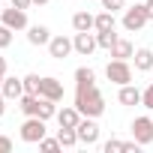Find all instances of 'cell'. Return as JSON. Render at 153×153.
I'll list each match as a JSON object with an SVG mask.
<instances>
[{
    "label": "cell",
    "instance_id": "6da1fadb",
    "mask_svg": "<svg viewBox=\"0 0 153 153\" xmlns=\"http://www.w3.org/2000/svg\"><path fill=\"white\" fill-rule=\"evenodd\" d=\"M75 108L81 111V117H99L105 114V99L96 84L90 87H75Z\"/></svg>",
    "mask_w": 153,
    "mask_h": 153
},
{
    "label": "cell",
    "instance_id": "7a4b0ae2",
    "mask_svg": "<svg viewBox=\"0 0 153 153\" xmlns=\"http://www.w3.org/2000/svg\"><path fill=\"white\" fill-rule=\"evenodd\" d=\"M105 75H108V81L117 84V87L132 84V66H129V60H117V57H114V60L105 66Z\"/></svg>",
    "mask_w": 153,
    "mask_h": 153
},
{
    "label": "cell",
    "instance_id": "3957f363",
    "mask_svg": "<svg viewBox=\"0 0 153 153\" xmlns=\"http://www.w3.org/2000/svg\"><path fill=\"white\" fill-rule=\"evenodd\" d=\"M45 120L42 117H24V123H21V141L24 144H39L42 138H45Z\"/></svg>",
    "mask_w": 153,
    "mask_h": 153
},
{
    "label": "cell",
    "instance_id": "277c9868",
    "mask_svg": "<svg viewBox=\"0 0 153 153\" xmlns=\"http://www.w3.org/2000/svg\"><path fill=\"white\" fill-rule=\"evenodd\" d=\"M147 21H150V18H147V9H144V3H135V6L123 9V30H129V33H138V30H141Z\"/></svg>",
    "mask_w": 153,
    "mask_h": 153
},
{
    "label": "cell",
    "instance_id": "5b68a950",
    "mask_svg": "<svg viewBox=\"0 0 153 153\" xmlns=\"http://www.w3.org/2000/svg\"><path fill=\"white\" fill-rule=\"evenodd\" d=\"M129 129H132V138H135L141 147L153 144V117H135Z\"/></svg>",
    "mask_w": 153,
    "mask_h": 153
},
{
    "label": "cell",
    "instance_id": "8992f818",
    "mask_svg": "<svg viewBox=\"0 0 153 153\" xmlns=\"http://www.w3.org/2000/svg\"><path fill=\"white\" fill-rule=\"evenodd\" d=\"M0 24H6L9 30H27L30 27L27 24V9H18V6L3 9V12H0Z\"/></svg>",
    "mask_w": 153,
    "mask_h": 153
},
{
    "label": "cell",
    "instance_id": "52a82bcc",
    "mask_svg": "<svg viewBox=\"0 0 153 153\" xmlns=\"http://www.w3.org/2000/svg\"><path fill=\"white\" fill-rule=\"evenodd\" d=\"M75 129H78V141H81V144H87V147H93V144L99 141V126H96V117H81Z\"/></svg>",
    "mask_w": 153,
    "mask_h": 153
},
{
    "label": "cell",
    "instance_id": "ba28073f",
    "mask_svg": "<svg viewBox=\"0 0 153 153\" xmlns=\"http://www.w3.org/2000/svg\"><path fill=\"white\" fill-rule=\"evenodd\" d=\"M72 45H75V54H81V57H90V54L99 48V42H96V33H90V30H81V33H75Z\"/></svg>",
    "mask_w": 153,
    "mask_h": 153
},
{
    "label": "cell",
    "instance_id": "9c48e42d",
    "mask_svg": "<svg viewBox=\"0 0 153 153\" xmlns=\"http://www.w3.org/2000/svg\"><path fill=\"white\" fill-rule=\"evenodd\" d=\"M39 96H45V99H51V102H60V99H63V84L54 78V75H42Z\"/></svg>",
    "mask_w": 153,
    "mask_h": 153
},
{
    "label": "cell",
    "instance_id": "30bf717a",
    "mask_svg": "<svg viewBox=\"0 0 153 153\" xmlns=\"http://www.w3.org/2000/svg\"><path fill=\"white\" fill-rule=\"evenodd\" d=\"M72 51H75L72 39H66V36H51V42H48V54H51L54 60H66Z\"/></svg>",
    "mask_w": 153,
    "mask_h": 153
},
{
    "label": "cell",
    "instance_id": "8fae6325",
    "mask_svg": "<svg viewBox=\"0 0 153 153\" xmlns=\"http://www.w3.org/2000/svg\"><path fill=\"white\" fill-rule=\"evenodd\" d=\"M0 93H3L9 102L15 99H21L24 96V78H15V75H6V78H3V84H0Z\"/></svg>",
    "mask_w": 153,
    "mask_h": 153
},
{
    "label": "cell",
    "instance_id": "7c38bea8",
    "mask_svg": "<svg viewBox=\"0 0 153 153\" xmlns=\"http://www.w3.org/2000/svg\"><path fill=\"white\" fill-rule=\"evenodd\" d=\"M27 42L30 45H48L51 42V30L45 24H30L27 27Z\"/></svg>",
    "mask_w": 153,
    "mask_h": 153
},
{
    "label": "cell",
    "instance_id": "4fadbf2b",
    "mask_svg": "<svg viewBox=\"0 0 153 153\" xmlns=\"http://www.w3.org/2000/svg\"><path fill=\"white\" fill-rule=\"evenodd\" d=\"M141 144L132 138V141H120V138H108L105 144H102V150L105 153H123V150H138Z\"/></svg>",
    "mask_w": 153,
    "mask_h": 153
},
{
    "label": "cell",
    "instance_id": "5bb4252c",
    "mask_svg": "<svg viewBox=\"0 0 153 153\" xmlns=\"http://www.w3.org/2000/svg\"><path fill=\"white\" fill-rule=\"evenodd\" d=\"M93 24H96V15H90L87 9H81V12H75V15H72V27H75V33H81V30H93Z\"/></svg>",
    "mask_w": 153,
    "mask_h": 153
},
{
    "label": "cell",
    "instance_id": "9a60e30c",
    "mask_svg": "<svg viewBox=\"0 0 153 153\" xmlns=\"http://www.w3.org/2000/svg\"><path fill=\"white\" fill-rule=\"evenodd\" d=\"M78 120H81V111L75 105H66V108L57 111V123L60 126H78Z\"/></svg>",
    "mask_w": 153,
    "mask_h": 153
},
{
    "label": "cell",
    "instance_id": "2e32d148",
    "mask_svg": "<svg viewBox=\"0 0 153 153\" xmlns=\"http://www.w3.org/2000/svg\"><path fill=\"white\" fill-rule=\"evenodd\" d=\"M111 57H117V60H129V57H135V48H132V42L117 36V42L111 45Z\"/></svg>",
    "mask_w": 153,
    "mask_h": 153
},
{
    "label": "cell",
    "instance_id": "e0dca14e",
    "mask_svg": "<svg viewBox=\"0 0 153 153\" xmlns=\"http://www.w3.org/2000/svg\"><path fill=\"white\" fill-rule=\"evenodd\" d=\"M117 99H120V105H141V90L132 87V84H123L120 93H117Z\"/></svg>",
    "mask_w": 153,
    "mask_h": 153
},
{
    "label": "cell",
    "instance_id": "ac0fdd59",
    "mask_svg": "<svg viewBox=\"0 0 153 153\" xmlns=\"http://www.w3.org/2000/svg\"><path fill=\"white\" fill-rule=\"evenodd\" d=\"M135 69L138 72H150L153 69V51L150 48H135Z\"/></svg>",
    "mask_w": 153,
    "mask_h": 153
},
{
    "label": "cell",
    "instance_id": "d6986e66",
    "mask_svg": "<svg viewBox=\"0 0 153 153\" xmlns=\"http://www.w3.org/2000/svg\"><path fill=\"white\" fill-rule=\"evenodd\" d=\"M90 84H96V72L90 66H78L75 69V87H90Z\"/></svg>",
    "mask_w": 153,
    "mask_h": 153
},
{
    "label": "cell",
    "instance_id": "ffe728a7",
    "mask_svg": "<svg viewBox=\"0 0 153 153\" xmlns=\"http://www.w3.org/2000/svg\"><path fill=\"white\" fill-rule=\"evenodd\" d=\"M93 30L96 33H102V30H117V18H114V12H99L96 15V24H93Z\"/></svg>",
    "mask_w": 153,
    "mask_h": 153
},
{
    "label": "cell",
    "instance_id": "44dd1931",
    "mask_svg": "<svg viewBox=\"0 0 153 153\" xmlns=\"http://www.w3.org/2000/svg\"><path fill=\"white\" fill-rule=\"evenodd\" d=\"M57 138H60L63 147H75V144H81V141H78V129H75V126H60V129H57Z\"/></svg>",
    "mask_w": 153,
    "mask_h": 153
},
{
    "label": "cell",
    "instance_id": "7402d4cb",
    "mask_svg": "<svg viewBox=\"0 0 153 153\" xmlns=\"http://www.w3.org/2000/svg\"><path fill=\"white\" fill-rule=\"evenodd\" d=\"M96 42H99V48L111 51V45L117 42V33H114V30H102V33H96Z\"/></svg>",
    "mask_w": 153,
    "mask_h": 153
},
{
    "label": "cell",
    "instance_id": "603a6c76",
    "mask_svg": "<svg viewBox=\"0 0 153 153\" xmlns=\"http://www.w3.org/2000/svg\"><path fill=\"white\" fill-rule=\"evenodd\" d=\"M60 147H63V144H60V138H48V135H45V138L39 141V150H42V153H57Z\"/></svg>",
    "mask_w": 153,
    "mask_h": 153
},
{
    "label": "cell",
    "instance_id": "cb8c5ba5",
    "mask_svg": "<svg viewBox=\"0 0 153 153\" xmlns=\"http://www.w3.org/2000/svg\"><path fill=\"white\" fill-rule=\"evenodd\" d=\"M39 75H24V93H36L39 96Z\"/></svg>",
    "mask_w": 153,
    "mask_h": 153
},
{
    "label": "cell",
    "instance_id": "d4e9b609",
    "mask_svg": "<svg viewBox=\"0 0 153 153\" xmlns=\"http://www.w3.org/2000/svg\"><path fill=\"white\" fill-rule=\"evenodd\" d=\"M12 33H15V30H9L6 24H0V51H3V48L12 42Z\"/></svg>",
    "mask_w": 153,
    "mask_h": 153
},
{
    "label": "cell",
    "instance_id": "484cf974",
    "mask_svg": "<svg viewBox=\"0 0 153 153\" xmlns=\"http://www.w3.org/2000/svg\"><path fill=\"white\" fill-rule=\"evenodd\" d=\"M102 9H108V12H117V9H126V0H102Z\"/></svg>",
    "mask_w": 153,
    "mask_h": 153
},
{
    "label": "cell",
    "instance_id": "4316f807",
    "mask_svg": "<svg viewBox=\"0 0 153 153\" xmlns=\"http://www.w3.org/2000/svg\"><path fill=\"white\" fill-rule=\"evenodd\" d=\"M141 105H144V108H150V111H153V84H150V87H147V90H141Z\"/></svg>",
    "mask_w": 153,
    "mask_h": 153
},
{
    "label": "cell",
    "instance_id": "83f0119b",
    "mask_svg": "<svg viewBox=\"0 0 153 153\" xmlns=\"http://www.w3.org/2000/svg\"><path fill=\"white\" fill-rule=\"evenodd\" d=\"M9 150H12V141L6 135H0V153H9Z\"/></svg>",
    "mask_w": 153,
    "mask_h": 153
},
{
    "label": "cell",
    "instance_id": "f1b7e54d",
    "mask_svg": "<svg viewBox=\"0 0 153 153\" xmlns=\"http://www.w3.org/2000/svg\"><path fill=\"white\" fill-rule=\"evenodd\" d=\"M12 6H18V9H30L33 0H12Z\"/></svg>",
    "mask_w": 153,
    "mask_h": 153
},
{
    "label": "cell",
    "instance_id": "f546056e",
    "mask_svg": "<svg viewBox=\"0 0 153 153\" xmlns=\"http://www.w3.org/2000/svg\"><path fill=\"white\" fill-rule=\"evenodd\" d=\"M144 9H147V18L153 21V0H144Z\"/></svg>",
    "mask_w": 153,
    "mask_h": 153
},
{
    "label": "cell",
    "instance_id": "4dcf8cb0",
    "mask_svg": "<svg viewBox=\"0 0 153 153\" xmlns=\"http://www.w3.org/2000/svg\"><path fill=\"white\" fill-rule=\"evenodd\" d=\"M0 78H6V57H0Z\"/></svg>",
    "mask_w": 153,
    "mask_h": 153
},
{
    "label": "cell",
    "instance_id": "1f68e13d",
    "mask_svg": "<svg viewBox=\"0 0 153 153\" xmlns=\"http://www.w3.org/2000/svg\"><path fill=\"white\" fill-rule=\"evenodd\" d=\"M6 102H9V99H6L3 93H0V117H3V111H6Z\"/></svg>",
    "mask_w": 153,
    "mask_h": 153
},
{
    "label": "cell",
    "instance_id": "d6a6232c",
    "mask_svg": "<svg viewBox=\"0 0 153 153\" xmlns=\"http://www.w3.org/2000/svg\"><path fill=\"white\" fill-rule=\"evenodd\" d=\"M33 3H39V6H45V3H48V0H33Z\"/></svg>",
    "mask_w": 153,
    "mask_h": 153
},
{
    "label": "cell",
    "instance_id": "836d02e7",
    "mask_svg": "<svg viewBox=\"0 0 153 153\" xmlns=\"http://www.w3.org/2000/svg\"><path fill=\"white\" fill-rule=\"evenodd\" d=\"M0 84H3V78H0Z\"/></svg>",
    "mask_w": 153,
    "mask_h": 153
},
{
    "label": "cell",
    "instance_id": "e575fe53",
    "mask_svg": "<svg viewBox=\"0 0 153 153\" xmlns=\"http://www.w3.org/2000/svg\"><path fill=\"white\" fill-rule=\"evenodd\" d=\"M0 12H3V6H0Z\"/></svg>",
    "mask_w": 153,
    "mask_h": 153
}]
</instances>
